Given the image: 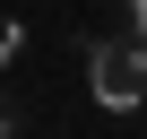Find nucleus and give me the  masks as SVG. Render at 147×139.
Returning <instances> with one entry per match:
<instances>
[{"label": "nucleus", "mask_w": 147, "mask_h": 139, "mask_svg": "<svg viewBox=\"0 0 147 139\" xmlns=\"http://www.w3.org/2000/svg\"><path fill=\"white\" fill-rule=\"evenodd\" d=\"M9 130H18V104H9V96H0V139H9Z\"/></svg>", "instance_id": "7ed1b4c3"}, {"label": "nucleus", "mask_w": 147, "mask_h": 139, "mask_svg": "<svg viewBox=\"0 0 147 139\" xmlns=\"http://www.w3.org/2000/svg\"><path fill=\"white\" fill-rule=\"evenodd\" d=\"M9 52H18V26H9V18H0V61H9Z\"/></svg>", "instance_id": "f03ea898"}, {"label": "nucleus", "mask_w": 147, "mask_h": 139, "mask_svg": "<svg viewBox=\"0 0 147 139\" xmlns=\"http://www.w3.org/2000/svg\"><path fill=\"white\" fill-rule=\"evenodd\" d=\"M87 87H95L104 113H130V104L147 96V44H138V35H104V44H87Z\"/></svg>", "instance_id": "f257e3e1"}]
</instances>
